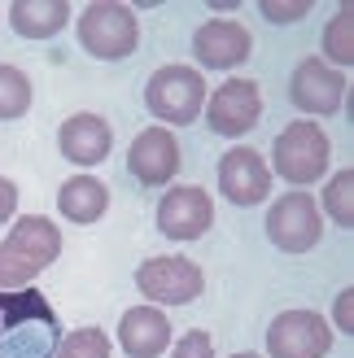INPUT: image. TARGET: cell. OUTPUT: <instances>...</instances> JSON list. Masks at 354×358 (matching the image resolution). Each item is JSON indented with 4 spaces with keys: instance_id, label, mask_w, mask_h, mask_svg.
Listing matches in <instances>:
<instances>
[{
    "instance_id": "10",
    "label": "cell",
    "mask_w": 354,
    "mask_h": 358,
    "mask_svg": "<svg viewBox=\"0 0 354 358\" xmlns=\"http://www.w3.org/2000/svg\"><path fill=\"white\" fill-rule=\"evenodd\" d=\"M258 118H262V96L250 79H227L223 87H215L206 110V122L215 136H245L258 127Z\"/></svg>"
},
{
    "instance_id": "2",
    "label": "cell",
    "mask_w": 354,
    "mask_h": 358,
    "mask_svg": "<svg viewBox=\"0 0 354 358\" xmlns=\"http://www.w3.org/2000/svg\"><path fill=\"white\" fill-rule=\"evenodd\" d=\"M62 254V231L44 214H31V219H17L13 231L0 245V289H27V284L52 266Z\"/></svg>"
},
{
    "instance_id": "22",
    "label": "cell",
    "mask_w": 354,
    "mask_h": 358,
    "mask_svg": "<svg viewBox=\"0 0 354 358\" xmlns=\"http://www.w3.org/2000/svg\"><path fill=\"white\" fill-rule=\"evenodd\" d=\"M57 358H110V336L101 328H75L70 336H62Z\"/></svg>"
},
{
    "instance_id": "21",
    "label": "cell",
    "mask_w": 354,
    "mask_h": 358,
    "mask_svg": "<svg viewBox=\"0 0 354 358\" xmlns=\"http://www.w3.org/2000/svg\"><path fill=\"white\" fill-rule=\"evenodd\" d=\"M324 210L341 227H354V171H337L324 188Z\"/></svg>"
},
{
    "instance_id": "19",
    "label": "cell",
    "mask_w": 354,
    "mask_h": 358,
    "mask_svg": "<svg viewBox=\"0 0 354 358\" xmlns=\"http://www.w3.org/2000/svg\"><path fill=\"white\" fill-rule=\"evenodd\" d=\"M324 57L332 66H350L354 62V9L341 5L337 13L328 17V27H324Z\"/></svg>"
},
{
    "instance_id": "23",
    "label": "cell",
    "mask_w": 354,
    "mask_h": 358,
    "mask_svg": "<svg viewBox=\"0 0 354 358\" xmlns=\"http://www.w3.org/2000/svg\"><path fill=\"white\" fill-rule=\"evenodd\" d=\"M262 17L267 22H297V17H306V9H315L311 0H262Z\"/></svg>"
},
{
    "instance_id": "13",
    "label": "cell",
    "mask_w": 354,
    "mask_h": 358,
    "mask_svg": "<svg viewBox=\"0 0 354 358\" xmlns=\"http://www.w3.org/2000/svg\"><path fill=\"white\" fill-rule=\"evenodd\" d=\"M127 171L136 175L140 188H153V184H167L180 171V145L167 127H149L132 140V153H127Z\"/></svg>"
},
{
    "instance_id": "5",
    "label": "cell",
    "mask_w": 354,
    "mask_h": 358,
    "mask_svg": "<svg viewBox=\"0 0 354 358\" xmlns=\"http://www.w3.org/2000/svg\"><path fill=\"white\" fill-rule=\"evenodd\" d=\"M328 157H332V140L324 136V127H315L306 118L289 122L276 136V171L285 184H315L328 171Z\"/></svg>"
},
{
    "instance_id": "20",
    "label": "cell",
    "mask_w": 354,
    "mask_h": 358,
    "mask_svg": "<svg viewBox=\"0 0 354 358\" xmlns=\"http://www.w3.org/2000/svg\"><path fill=\"white\" fill-rule=\"evenodd\" d=\"M31 110V79L17 66H0V118H22Z\"/></svg>"
},
{
    "instance_id": "12",
    "label": "cell",
    "mask_w": 354,
    "mask_h": 358,
    "mask_svg": "<svg viewBox=\"0 0 354 358\" xmlns=\"http://www.w3.org/2000/svg\"><path fill=\"white\" fill-rule=\"evenodd\" d=\"M192 52L206 70H232L254 52V35L245 31L232 17H215V22H201L192 35Z\"/></svg>"
},
{
    "instance_id": "7",
    "label": "cell",
    "mask_w": 354,
    "mask_h": 358,
    "mask_svg": "<svg viewBox=\"0 0 354 358\" xmlns=\"http://www.w3.org/2000/svg\"><path fill=\"white\" fill-rule=\"evenodd\" d=\"M332 350V328L315 310H285L267 328L271 358H324Z\"/></svg>"
},
{
    "instance_id": "1",
    "label": "cell",
    "mask_w": 354,
    "mask_h": 358,
    "mask_svg": "<svg viewBox=\"0 0 354 358\" xmlns=\"http://www.w3.org/2000/svg\"><path fill=\"white\" fill-rule=\"evenodd\" d=\"M62 324L40 289H0V358H57Z\"/></svg>"
},
{
    "instance_id": "8",
    "label": "cell",
    "mask_w": 354,
    "mask_h": 358,
    "mask_svg": "<svg viewBox=\"0 0 354 358\" xmlns=\"http://www.w3.org/2000/svg\"><path fill=\"white\" fill-rule=\"evenodd\" d=\"M136 284H140V293L153 297V301L184 306V301L201 297L206 275H201V266L188 262V258H149V262H140Z\"/></svg>"
},
{
    "instance_id": "25",
    "label": "cell",
    "mask_w": 354,
    "mask_h": 358,
    "mask_svg": "<svg viewBox=\"0 0 354 358\" xmlns=\"http://www.w3.org/2000/svg\"><path fill=\"white\" fill-rule=\"evenodd\" d=\"M332 319H337L341 332H354V289L337 293V306H332Z\"/></svg>"
},
{
    "instance_id": "18",
    "label": "cell",
    "mask_w": 354,
    "mask_h": 358,
    "mask_svg": "<svg viewBox=\"0 0 354 358\" xmlns=\"http://www.w3.org/2000/svg\"><path fill=\"white\" fill-rule=\"evenodd\" d=\"M105 206H110V192H105L101 179L92 175H75V179H66L62 192H57V210L66 214L70 223H97Z\"/></svg>"
},
{
    "instance_id": "26",
    "label": "cell",
    "mask_w": 354,
    "mask_h": 358,
    "mask_svg": "<svg viewBox=\"0 0 354 358\" xmlns=\"http://www.w3.org/2000/svg\"><path fill=\"white\" fill-rule=\"evenodd\" d=\"M13 210H17V184L0 175V223H5V219H13Z\"/></svg>"
},
{
    "instance_id": "6",
    "label": "cell",
    "mask_w": 354,
    "mask_h": 358,
    "mask_svg": "<svg viewBox=\"0 0 354 358\" xmlns=\"http://www.w3.org/2000/svg\"><path fill=\"white\" fill-rule=\"evenodd\" d=\"M267 236L280 254H306L324 236V214L311 192H285L267 210Z\"/></svg>"
},
{
    "instance_id": "11",
    "label": "cell",
    "mask_w": 354,
    "mask_h": 358,
    "mask_svg": "<svg viewBox=\"0 0 354 358\" xmlns=\"http://www.w3.org/2000/svg\"><path fill=\"white\" fill-rule=\"evenodd\" d=\"M289 96L302 114H337L341 96H346V79L328 62L306 57V62H297L293 79H289Z\"/></svg>"
},
{
    "instance_id": "27",
    "label": "cell",
    "mask_w": 354,
    "mask_h": 358,
    "mask_svg": "<svg viewBox=\"0 0 354 358\" xmlns=\"http://www.w3.org/2000/svg\"><path fill=\"white\" fill-rule=\"evenodd\" d=\"M232 358H258V354H232Z\"/></svg>"
},
{
    "instance_id": "16",
    "label": "cell",
    "mask_w": 354,
    "mask_h": 358,
    "mask_svg": "<svg viewBox=\"0 0 354 358\" xmlns=\"http://www.w3.org/2000/svg\"><path fill=\"white\" fill-rule=\"evenodd\" d=\"M118 341L132 358H157L171 345V324L157 306H132L118 324Z\"/></svg>"
},
{
    "instance_id": "4",
    "label": "cell",
    "mask_w": 354,
    "mask_h": 358,
    "mask_svg": "<svg viewBox=\"0 0 354 358\" xmlns=\"http://www.w3.org/2000/svg\"><path fill=\"white\" fill-rule=\"evenodd\" d=\"M145 105L153 118L188 127V122H197L201 105H206V79L192 66H162L145 83Z\"/></svg>"
},
{
    "instance_id": "14",
    "label": "cell",
    "mask_w": 354,
    "mask_h": 358,
    "mask_svg": "<svg viewBox=\"0 0 354 358\" xmlns=\"http://www.w3.org/2000/svg\"><path fill=\"white\" fill-rule=\"evenodd\" d=\"M219 188L232 206H258L271 192V171L262 166V157L254 149H232L219 162Z\"/></svg>"
},
{
    "instance_id": "15",
    "label": "cell",
    "mask_w": 354,
    "mask_h": 358,
    "mask_svg": "<svg viewBox=\"0 0 354 358\" xmlns=\"http://www.w3.org/2000/svg\"><path fill=\"white\" fill-rule=\"evenodd\" d=\"M57 145H62V153L70 162L97 166V162H105V153H110L114 131H110V122L101 114H70L62 122V131H57Z\"/></svg>"
},
{
    "instance_id": "3",
    "label": "cell",
    "mask_w": 354,
    "mask_h": 358,
    "mask_svg": "<svg viewBox=\"0 0 354 358\" xmlns=\"http://www.w3.org/2000/svg\"><path fill=\"white\" fill-rule=\"evenodd\" d=\"M79 44L92 52L97 62H122L132 57L140 44V22L136 9L122 0H97L79 17Z\"/></svg>"
},
{
    "instance_id": "9",
    "label": "cell",
    "mask_w": 354,
    "mask_h": 358,
    "mask_svg": "<svg viewBox=\"0 0 354 358\" xmlns=\"http://www.w3.org/2000/svg\"><path fill=\"white\" fill-rule=\"evenodd\" d=\"M215 223V201L206 188H171L157 201V231L171 241H197Z\"/></svg>"
},
{
    "instance_id": "17",
    "label": "cell",
    "mask_w": 354,
    "mask_h": 358,
    "mask_svg": "<svg viewBox=\"0 0 354 358\" xmlns=\"http://www.w3.org/2000/svg\"><path fill=\"white\" fill-rule=\"evenodd\" d=\"M70 17V5L66 0H13L9 5V22L17 35H27V40H48V35H57Z\"/></svg>"
},
{
    "instance_id": "24",
    "label": "cell",
    "mask_w": 354,
    "mask_h": 358,
    "mask_svg": "<svg viewBox=\"0 0 354 358\" xmlns=\"http://www.w3.org/2000/svg\"><path fill=\"white\" fill-rule=\"evenodd\" d=\"M175 358H215V341H210V332H201V328L184 332L180 341H175Z\"/></svg>"
}]
</instances>
